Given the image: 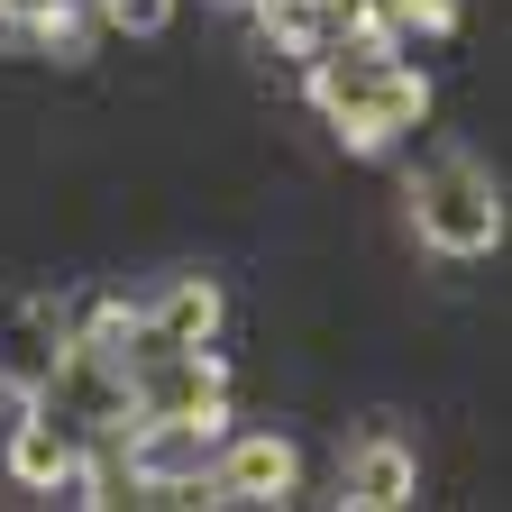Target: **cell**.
I'll return each mask as SVG.
<instances>
[{"label":"cell","instance_id":"cell-1","mask_svg":"<svg viewBox=\"0 0 512 512\" xmlns=\"http://www.w3.org/2000/svg\"><path fill=\"white\" fill-rule=\"evenodd\" d=\"M412 220H421V238H430L439 256H485V247L503 238V202H494L485 165H467V156H448V165L412 192Z\"/></svg>","mask_w":512,"mask_h":512},{"label":"cell","instance_id":"cell-2","mask_svg":"<svg viewBox=\"0 0 512 512\" xmlns=\"http://www.w3.org/2000/svg\"><path fill=\"white\" fill-rule=\"evenodd\" d=\"M64 339H74V320H64L55 293H10L0 302V384L19 403H37L55 384V366H64Z\"/></svg>","mask_w":512,"mask_h":512},{"label":"cell","instance_id":"cell-3","mask_svg":"<svg viewBox=\"0 0 512 512\" xmlns=\"http://www.w3.org/2000/svg\"><path fill=\"white\" fill-rule=\"evenodd\" d=\"M293 476H302L293 439L247 430V439H229V458L211 467V503H284V494H293Z\"/></svg>","mask_w":512,"mask_h":512},{"label":"cell","instance_id":"cell-4","mask_svg":"<svg viewBox=\"0 0 512 512\" xmlns=\"http://www.w3.org/2000/svg\"><path fill=\"white\" fill-rule=\"evenodd\" d=\"M74 448H83V430H74V421L46 412V403H28V421L10 430V476H19V485H37V494H55V485H74Z\"/></svg>","mask_w":512,"mask_h":512},{"label":"cell","instance_id":"cell-5","mask_svg":"<svg viewBox=\"0 0 512 512\" xmlns=\"http://www.w3.org/2000/svg\"><path fill=\"white\" fill-rule=\"evenodd\" d=\"M412 485H421V467H412V448H403L394 430L357 439V448H348V467H339V494H348V503H366V512L412 503Z\"/></svg>","mask_w":512,"mask_h":512},{"label":"cell","instance_id":"cell-6","mask_svg":"<svg viewBox=\"0 0 512 512\" xmlns=\"http://www.w3.org/2000/svg\"><path fill=\"white\" fill-rule=\"evenodd\" d=\"M92 19H110V28H128V37H156V28L174 19V0H92Z\"/></svg>","mask_w":512,"mask_h":512}]
</instances>
